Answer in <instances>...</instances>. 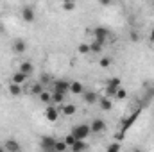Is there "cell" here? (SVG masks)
<instances>
[{
  "label": "cell",
  "mask_w": 154,
  "mask_h": 152,
  "mask_svg": "<svg viewBox=\"0 0 154 152\" xmlns=\"http://www.w3.org/2000/svg\"><path fill=\"white\" fill-rule=\"evenodd\" d=\"M86 149H88V143H86V141H75V143L70 147L72 152H86Z\"/></svg>",
  "instance_id": "obj_20"
},
{
  "label": "cell",
  "mask_w": 154,
  "mask_h": 152,
  "mask_svg": "<svg viewBox=\"0 0 154 152\" xmlns=\"http://www.w3.org/2000/svg\"><path fill=\"white\" fill-rule=\"evenodd\" d=\"M70 91H72L74 95H82V93H84V84H82L81 81H74V82L70 84Z\"/></svg>",
  "instance_id": "obj_16"
},
{
  "label": "cell",
  "mask_w": 154,
  "mask_h": 152,
  "mask_svg": "<svg viewBox=\"0 0 154 152\" xmlns=\"http://www.w3.org/2000/svg\"><path fill=\"white\" fill-rule=\"evenodd\" d=\"M43 91H45V86H43L39 81H38V82H34V84L31 86V95H34V97H39Z\"/></svg>",
  "instance_id": "obj_18"
},
{
  "label": "cell",
  "mask_w": 154,
  "mask_h": 152,
  "mask_svg": "<svg viewBox=\"0 0 154 152\" xmlns=\"http://www.w3.org/2000/svg\"><path fill=\"white\" fill-rule=\"evenodd\" d=\"M113 99H116V100H125V99H127V91L124 90V86H122V88H120V90L116 91Z\"/></svg>",
  "instance_id": "obj_25"
},
{
  "label": "cell",
  "mask_w": 154,
  "mask_h": 152,
  "mask_svg": "<svg viewBox=\"0 0 154 152\" xmlns=\"http://www.w3.org/2000/svg\"><path fill=\"white\" fill-rule=\"evenodd\" d=\"M120 88H122V79H120V77H111V79L106 81V93H108L109 99L115 97V93Z\"/></svg>",
  "instance_id": "obj_2"
},
{
  "label": "cell",
  "mask_w": 154,
  "mask_h": 152,
  "mask_svg": "<svg viewBox=\"0 0 154 152\" xmlns=\"http://www.w3.org/2000/svg\"><path fill=\"white\" fill-rule=\"evenodd\" d=\"M59 113L63 114V116H72V114L77 113V106L75 104H68V102H65V104L61 106Z\"/></svg>",
  "instance_id": "obj_12"
},
{
  "label": "cell",
  "mask_w": 154,
  "mask_h": 152,
  "mask_svg": "<svg viewBox=\"0 0 154 152\" xmlns=\"http://www.w3.org/2000/svg\"><path fill=\"white\" fill-rule=\"evenodd\" d=\"M70 134L75 138L77 141H86V138L91 134V131H90V125L88 123H77V125L72 127Z\"/></svg>",
  "instance_id": "obj_1"
},
{
  "label": "cell",
  "mask_w": 154,
  "mask_h": 152,
  "mask_svg": "<svg viewBox=\"0 0 154 152\" xmlns=\"http://www.w3.org/2000/svg\"><path fill=\"white\" fill-rule=\"evenodd\" d=\"M70 81H66V79H56L54 82H52V86H54V91L56 93H63V95H66L68 91H70Z\"/></svg>",
  "instance_id": "obj_5"
},
{
  "label": "cell",
  "mask_w": 154,
  "mask_h": 152,
  "mask_svg": "<svg viewBox=\"0 0 154 152\" xmlns=\"http://www.w3.org/2000/svg\"><path fill=\"white\" fill-rule=\"evenodd\" d=\"M66 150H68L66 143H65L63 140H57V143H56V149H54V152H66Z\"/></svg>",
  "instance_id": "obj_24"
},
{
  "label": "cell",
  "mask_w": 154,
  "mask_h": 152,
  "mask_svg": "<svg viewBox=\"0 0 154 152\" xmlns=\"http://www.w3.org/2000/svg\"><path fill=\"white\" fill-rule=\"evenodd\" d=\"M152 7H154V2H152Z\"/></svg>",
  "instance_id": "obj_35"
},
{
  "label": "cell",
  "mask_w": 154,
  "mask_h": 152,
  "mask_svg": "<svg viewBox=\"0 0 154 152\" xmlns=\"http://www.w3.org/2000/svg\"><path fill=\"white\" fill-rule=\"evenodd\" d=\"M38 99H39V102H43V104H47V106H50V102H52V93H48V91L45 90V91H43V93L39 95Z\"/></svg>",
  "instance_id": "obj_22"
},
{
  "label": "cell",
  "mask_w": 154,
  "mask_h": 152,
  "mask_svg": "<svg viewBox=\"0 0 154 152\" xmlns=\"http://www.w3.org/2000/svg\"><path fill=\"white\" fill-rule=\"evenodd\" d=\"M131 152H143V149H140V147H134Z\"/></svg>",
  "instance_id": "obj_33"
},
{
  "label": "cell",
  "mask_w": 154,
  "mask_h": 152,
  "mask_svg": "<svg viewBox=\"0 0 154 152\" xmlns=\"http://www.w3.org/2000/svg\"><path fill=\"white\" fill-rule=\"evenodd\" d=\"M129 38H131V41L136 43V41H140V34H138L136 31H131V32H129Z\"/></svg>",
  "instance_id": "obj_31"
},
{
  "label": "cell",
  "mask_w": 154,
  "mask_h": 152,
  "mask_svg": "<svg viewBox=\"0 0 154 152\" xmlns=\"http://www.w3.org/2000/svg\"><path fill=\"white\" fill-rule=\"evenodd\" d=\"M7 91H9L11 97H20V95L23 93L22 86H18V84H14V82H9V84H7Z\"/></svg>",
  "instance_id": "obj_14"
},
{
  "label": "cell",
  "mask_w": 154,
  "mask_h": 152,
  "mask_svg": "<svg viewBox=\"0 0 154 152\" xmlns=\"http://www.w3.org/2000/svg\"><path fill=\"white\" fill-rule=\"evenodd\" d=\"M108 38H109V29H106L104 25H97V27L93 29V39H95V41L106 45Z\"/></svg>",
  "instance_id": "obj_3"
},
{
  "label": "cell",
  "mask_w": 154,
  "mask_h": 152,
  "mask_svg": "<svg viewBox=\"0 0 154 152\" xmlns=\"http://www.w3.org/2000/svg\"><path fill=\"white\" fill-rule=\"evenodd\" d=\"M77 54H81V56L90 54V43H81V45L77 47Z\"/></svg>",
  "instance_id": "obj_23"
},
{
  "label": "cell",
  "mask_w": 154,
  "mask_h": 152,
  "mask_svg": "<svg viewBox=\"0 0 154 152\" xmlns=\"http://www.w3.org/2000/svg\"><path fill=\"white\" fill-rule=\"evenodd\" d=\"M0 152H7L5 149H4V145H0Z\"/></svg>",
  "instance_id": "obj_34"
},
{
  "label": "cell",
  "mask_w": 154,
  "mask_h": 152,
  "mask_svg": "<svg viewBox=\"0 0 154 152\" xmlns=\"http://www.w3.org/2000/svg\"><path fill=\"white\" fill-rule=\"evenodd\" d=\"M4 149H5L7 152H22V145H20L18 140H14V138H7V140L4 141Z\"/></svg>",
  "instance_id": "obj_8"
},
{
  "label": "cell",
  "mask_w": 154,
  "mask_h": 152,
  "mask_svg": "<svg viewBox=\"0 0 154 152\" xmlns=\"http://www.w3.org/2000/svg\"><path fill=\"white\" fill-rule=\"evenodd\" d=\"M25 50H27L25 39H14V41H13V52H14V54H23Z\"/></svg>",
  "instance_id": "obj_13"
},
{
  "label": "cell",
  "mask_w": 154,
  "mask_h": 152,
  "mask_svg": "<svg viewBox=\"0 0 154 152\" xmlns=\"http://www.w3.org/2000/svg\"><path fill=\"white\" fill-rule=\"evenodd\" d=\"M56 143H57V140L54 136H41L39 138V147L43 152H52L56 149Z\"/></svg>",
  "instance_id": "obj_4"
},
{
  "label": "cell",
  "mask_w": 154,
  "mask_h": 152,
  "mask_svg": "<svg viewBox=\"0 0 154 152\" xmlns=\"http://www.w3.org/2000/svg\"><path fill=\"white\" fill-rule=\"evenodd\" d=\"M149 41H151V43H154V27L151 29V34H149Z\"/></svg>",
  "instance_id": "obj_32"
},
{
  "label": "cell",
  "mask_w": 154,
  "mask_h": 152,
  "mask_svg": "<svg viewBox=\"0 0 154 152\" xmlns=\"http://www.w3.org/2000/svg\"><path fill=\"white\" fill-rule=\"evenodd\" d=\"M29 77H25L23 74H20V72H14L13 77H11V82H14V84H18V86H22V84H25V81H27Z\"/></svg>",
  "instance_id": "obj_17"
},
{
  "label": "cell",
  "mask_w": 154,
  "mask_h": 152,
  "mask_svg": "<svg viewBox=\"0 0 154 152\" xmlns=\"http://www.w3.org/2000/svg\"><path fill=\"white\" fill-rule=\"evenodd\" d=\"M106 129H108V123H106L102 118H95V120H91V123H90L91 134H102Z\"/></svg>",
  "instance_id": "obj_6"
},
{
  "label": "cell",
  "mask_w": 154,
  "mask_h": 152,
  "mask_svg": "<svg viewBox=\"0 0 154 152\" xmlns=\"http://www.w3.org/2000/svg\"><path fill=\"white\" fill-rule=\"evenodd\" d=\"M122 150V147H120V143L115 141V143H109L108 147H106V152H120Z\"/></svg>",
  "instance_id": "obj_26"
},
{
  "label": "cell",
  "mask_w": 154,
  "mask_h": 152,
  "mask_svg": "<svg viewBox=\"0 0 154 152\" xmlns=\"http://www.w3.org/2000/svg\"><path fill=\"white\" fill-rule=\"evenodd\" d=\"M65 100H66V95H63V93H56V91L52 93V102H54V104H61V106H63Z\"/></svg>",
  "instance_id": "obj_21"
},
{
  "label": "cell",
  "mask_w": 154,
  "mask_h": 152,
  "mask_svg": "<svg viewBox=\"0 0 154 152\" xmlns=\"http://www.w3.org/2000/svg\"><path fill=\"white\" fill-rule=\"evenodd\" d=\"M102 48H104V45L102 43H99V41H91L90 43V54H100L102 52Z\"/></svg>",
  "instance_id": "obj_19"
},
{
  "label": "cell",
  "mask_w": 154,
  "mask_h": 152,
  "mask_svg": "<svg viewBox=\"0 0 154 152\" xmlns=\"http://www.w3.org/2000/svg\"><path fill=\"white\" fill-rule=\"evenodd\" d=\"M63 141H65V143H66V147L70 149V147H72V145L75 143L77 140H75V138H74V136H72V134H70V132H68V134H66V136L63 138Z\"/></svg>",
  "instance_id": "obj_28"
},
{
  "label": "cell",
  "mask_w": 154,
  "mask_h": 152,
  "mask_svg": "<svg viewBox=\"0 0 154 152\" xmlns=\"http://www.w3.org/2000/svg\"><path fill=\"white\" fill-rule=\"evenodd\" d=\"M39 82H41L43 86H48V82H54V81H52V77L48 75V74H41V79H39Z\"/></svg>",
  "instance_id": "obj_30"
},
{
  "label": "cell",
  "mask_w": 154,
  "mask_h": 152,
  "mask_svg": "<svg viewBox=\"0 0 154 152\" xmlns=\"http://www.w3.org/2000/svg\"><path fill=\"white\" fill-rule=\"evenodd\" d=\"M20 14H22V20L27 22V23H32L36 20V9H34V5H25L20 11Z\"/></svg>",
  "instance_id": "obj_7"
},
{
  "label": "cell",
  "mask_w": 154,
  "mask_h": 152,
  "mask_svg": "<svg viewBox=\"0 0 154 152\" xmlns=\"http://www.w3.org/2000/svg\"><path fill=\"white\" fill-rule=\"evenodd\" d=\"M52 152H54V150H52Z\"/></svg>",
  "instance_id": "obj_36"
},
{
  "label": "cell",
  "mask_w": 154,
  "mask_h": 152,
  "mask_svg": "<svg viewBox=\"0 0 154 152\" xmlns=\"http://www.w3.org/2000/svg\"><path fill=\"white\" fill-rule=\"evenodd\" d=\"M99 106H100L102 111H111L113 109V100L109 97H102V99H99Z\"/></svg>",
  "instance_id": "obj_15"
},
{
  "label": "cell",
  "mask_w": 154,
  "mask_h": 152,
  "mask_svg": "<svg viewBox=\"0 0 154 152\" xmlns=\"http://www.w3.org/2000/svg\"><path fill=\"white\" fill-rule=\"evenodd\" d=\"M75 7H77L75 2H63V4H61V9H63V11H74Z\"/></svg>",
  "instance_id": "obj_27"
},
{
  "label": "cell",
  "mask_w": 154,
  "mask_h": 152,
  "mask_svg": "<svg viewBox=\"0 0 154 152\" xmlns=\"http://www.w3.org/2000/svg\"><path fill=\"white\" fill-rule=\"evenodd\" d=\"M59 114H61V113H59V109H57V108H54L52 104L45 108V118H47L48 122H56V120L59 118Z\"/></svg>",
  "instance_id": "obj_10"
},
{
  "label": "cell",
  "mask_w": 154,
  "mask_h": 152,
  "mask_svg": "<svg viewBox=\"0 0 154 152\" xmlns=\"http://www.w3.org/2000/svg\"><path fill=\"white\" fill-rule=\"evenodd\" d=\"M82 100H84V104L93 106V104L99 102V95H97L95 91H86V90H84V93H82Z\"/></svg>",
  "instance_id": "obj_11"
},
{
  "label": "cell",
  "mask_w": 154,
  "mask_h": 152,
  "mask_svg": "<svg viewBox=\"0 0 154 152\" xmlns=\"http://www.w3.org/2000/svg\"><path fill=\"white\" fill-rule=\"evenodd\" d=\"M99 65H100L102 68H109V66H111V57H108V56H106V57H100Z\"/></svg>",
  "instance_id": "obj_29"
},
{
  "label": "cell",
  "mask_w": 154,
  "mask_h": 152,
  "mask_svg": "<svg viewBox=\"0 0 154 152\" xmlns=\"http://www.w3.org/2000/svg\"><path fill=\"white\" fill-rule=\"evenodd\" d=\"M18 72H20V74H23L25 77H31L32 74H34V65H32L31 61H23V63H20Z\"/></svg>",
  "instance_id": "obj_9"
}]
</instances>
